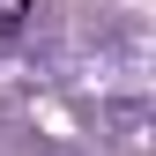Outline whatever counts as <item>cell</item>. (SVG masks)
Here are the masks:
<instances>
[{"label": "cell", "mask_w": 156, "mask_h": 156, "mask_svg": "<svg viewBox=\"0 0 156 156\" xmlns=\"http://www.w3.org/2000/svg\"><path fill=\"white\" fill-rule=\"evenodd\" d=\"M23 23H30V0H0V37H15Z\"/></svg>", "instance_id": "obj_1"}]
</instances>
